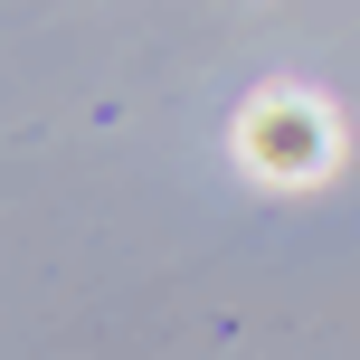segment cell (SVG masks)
I'll use <instances>...</instances> for the list:
<instances>
[{"label":"cell","mask_w":360,"mask_h":360,"mask_svg":"<svg viewBox=\"0 0 360 360\" xmlns=\"http://www.w3.org/2000/svg\"><path fill=\"white\" fill-rule=\"evenodd\" d=\"M332 143H342V133H332V114L313 105L304 86H266L237 114V162L256 180H294V190H304V180L332 171Z\"/></svg>","instance_id":"6da1fadb"}]
</instances>
